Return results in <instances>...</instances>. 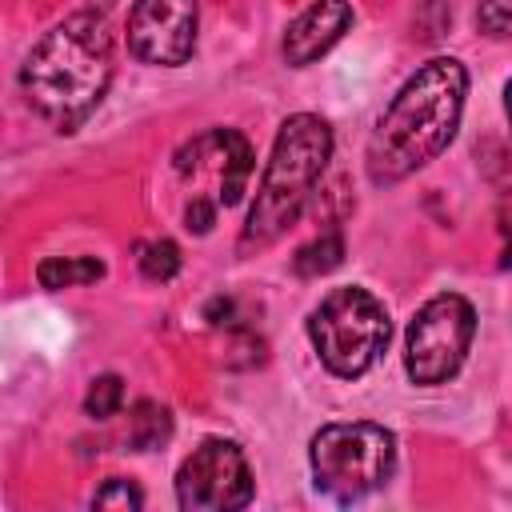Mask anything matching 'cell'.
<instances>
[{"label":"cell","instance_id":"277c9868","mask_svg":"<svg viewBox=\"0 0 512 512\" xmlns=\"http://www.w3.org/2000/svg\"><path fill=\"white\" fill-rule=\"evenodd\" d=\"M388 336H392V324L384 304L356 284L332 288L308 316V340L320 364L340 380L364 376L388 348Z\"/></svg>","mask_w":512,"mask_h":512},{"label":"cell","instance_id":"8992f818","mask_svg":"<svg viewBox=\"0 0 512 512\" xmlns=\"http://www.w3.org/2000/svg\"><path fill=\"white\" fill-rule=\"evenodd\" d=\"M472 336H476V308L460 292L432 296L408 324V344H404L408 380L424 388L452 380L472 348Z\"/></svg>","mask_w":512,"mask_h":512},{"label":"cell","instance_id":"d6986e66","mask_svg":"<svg viewBox=\"0 0 512 512\" xmlns=\"http://www.w3.org/2000/svg\"><path fill=\"white\" fill-rule=\"evenodd\" d=\"M228 316H232V300H228V296H216V300L204 308V320H208V324H228Z\"/></svg>","mask_w":512,"mask_h":512},{"label":"cell","instance_id":"7c38bea8","mask_svg":"<svg viewBox=\"0 0 512 512\" xmlns=\"http://www.w3.org/2000/svg\"><path fill=\"white\" fill-rule=\"evenodd\" d=\"M172 436V416L164 404L156 400H136L132 416H128V448L132 452H152Z\"/></svg>","mask_w":512,"mask_h":512},{"label":"cell","instance_id":"6da1fadb","mask_svg":"<svg viewBox=\"0 0 512 512\" xmlns=\"http://www.w3.org/2000/svg\"><path fill=\"white\" fill-rule=\"evenodd\" d=\"M468 96V72L452 56H436L408 76V84L392 96L384 116L376 120L368 136V180L372 184H396L412 172H420L428 160H436L464 116Z\"/></svg>","mask_w":512,"mask_h":512},{"label":"cell","instance_id":"30bf717a","mask_svg":"<svg viewBox=\"0 0 512 512\" xmlns=\"http://www.w3.org/2000/svg\"><path fill=\"white\" fill-rule=\"evenodd\" d=\"M216 148H220V200L224 204H240L244 200V184L252 176V144L236 132V128H216L212 132Z\"/></svg>","mask_w":512,"mask_h":512},{"label":"cell","instance_id":"9c48e42d","mask_svg":"<svg viewBox=\"0 0 512 512\" xmlns=\"http://www.w3.org/2000/svg\"><path fill=\"white\" fill-rule=\"evenodd\" d=\"M352 28V4L348 0H312L284 32V60L292 68H308L320 60L344 32Z\"/></svg>","mask_w":512,"mask_h":512},{"label":"cell","instance_id":"4fadbf2b","mask_svg":"<svg viewBox=\"0 0 512 512\" xmlns=\"http://www.w3.org/2000/svg\"><path fill=\"white\" fill-rule=\"evenodd\" d=\"M340 260H344V240H340L336 228H328V232H320L316 240H308V244L292 256V268H296V276L312 280V276H324V272L340 268Z\"/></svg>","mask_w":512,"mask_h":512},{"label":"cell","instance_id":"5bb4252c","mask_svg":"<svg viewBox=\"0 0 512 512\" xmlns=\"http://www.w3.org/2000/svg\"><path fill=\"white\" fill-rule=\"evenodd\" d=\"M120 404H124V380L112 376V372H108V376H96V380L88 384V392H84V412H88L92 420L116 416Z\"/></svg>","mask_w":512,"mask_h":512},{"label":"cell","instance_id":"52a82bcc","mask_svg":"<svg viewBox=\"0 0 512 512\" xmlns=\"http://www.w3.org/2000/svg\"><path fill=\"white\" fill-rule=\"evenodd\" d=\"M252 492V468L244 448L232 440H204L176 472V504L184 512H236Z\"/></svg>","mask_w":512,"mask_h":512},{"label":"cell","instance_id":"ac0fdd59","mask_svg":"<svg viewBox=\"0 0 512 512\" xmlns=\"http://www.w3.org/2000/svg\"><path fill=\"white\" fill-rule=\"evenodd\" d=\"M184 220H188V232H208L212 224H216V208L208 204V200H192L188 204V212H184Z\"/></svg>","mask_w":512,"mask_h":512},{"label":"cell","instance_id":"7a4b0ae2","mask_svg":"<svg viewBox=\"0 0 512 512\" xmlns=\"http://www.w3.org/2000/svg\"><path fill=\"white\" fill-rule=\"evenodd\" d=\"M112 84V36L104 16L76 12L48 28L20 68L24 100L60 132H76Z\"/></svg>","mask_w":512,"mask_h":512},{"label":"cell","instance_id":"8fae6325","mask_svg":"<svg viewBox=\"0 0 512 512\" xmlns=\"http://www.w3.org/2000/svg\"><path fill=\"white\" fill-rule=\"evenodd\" d=\"M104 276V264L96 256H44L36 264V280L48 292L76 288V284H96Z\"/></svg>","mask_w":512,"mask_h":512},{"label":"cell","instance_id":"9a60e30c","mask_svg":"<svg viewBox=\"0 0 512 512\" xmlns=\"http://www.w3.org/2000/svg\"><path fill=\"white\" fill-rule=\"evenodd\" d=\"M140 272L148 276V280H172L176 272H180V248L172 244V240H152V244H144L140 248Z\"/></svg>","mask_w":512,"mask_h":512},{"label":"cell","instance_id":"ba28073f","mask_svg":"<svg viewBox=\"0 0 512 512\" xmlns=\"http://www.w3.org/2000/svg\"><path fill=\"white\" fill-rule=\"evenodd\" d=\"M196 0H136L128 16V48L144 64L176 68L196 52Z\"/></svg>","mask_w":512,"mask_h":512},{"label":"cell","instance_id":"2e32d148","mask_svg":"<svg viewBox=\"0 0 512 512\" xmlns=\"http://www.w3.org/2000/svg\"><path fill=\"white\" fill-rule=\"evenodd\" d=\"M92 504H96V508H124V512H136V508L144 504V496H140V488H136L132 480L112 476V480L92 496Z\"/></svg>","mask_w":512,"mask_h":512},{"label":"cell","instance_id":"e0dca14e","mask_svg":"<svg viewBox=\"0 0 512 512\" xmlns=\"http://www.w3.org/2000/svg\"><path fill=\"white\" fill-rule=\"evenodd\" d=\"M476 24H480V32H488L492 40H504L508 28H512V0H480Z\"/></svg>","mask_w":512,"mask_h":512},{"label":"cell","instance_id":"3957f363","mask_svg":"<svg viewBox=\"0 0 512 512\" xmlns=\"http://www.w3.org/2000/svg\"><path fill=\"white\" fill-rule=\"evenodd\" d=\"M328 160H332L328 120H320L312 112H296L280 124L268 168L260 176L256 200H252L244 232H240V252L268 248L276 236L288 232V224H296V216L304 212V204H308L316 180L324 176Z\"/></svg>","mask_w":512,"mask_h":512},{"label":"cell","instance_id":"5b68a950","mask_svg":"<svg viewBox=\"0 0 512 512\" xmlns=\"http://www.w3.org/2000/svg\"><path fill=\"white\" fill-rule=\"evenodd\" d=\"M312 480L332 500H360L388 484L396 468V436L384 424H324L308 444Z\"/></svg>","mask_w":512,"mask_h":512}]
</instances>
